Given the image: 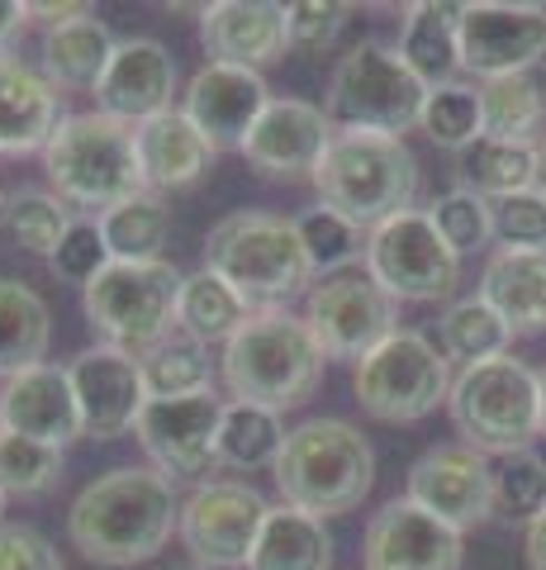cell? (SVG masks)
<instances>
[{
	"mask_svg": "<svg viewBox=\"0 0 546 570\" xmlns=\"http://www.w3.org/2000/svg\"><path fill=\"white\" fill-rule=\"evenodd\" d=\"M181 499L152 466H115L86 485L67 509V538L96 566H143L171 542Z\"/></svg>",
	"mask_w": 546,
	"mask_h": 570,
	"instance_id": "cell-1",
	"label": "cell"
},
{
	"mask_svg": "<svg viewBox=\"0 0 546 570\" xmlns=\"http://www.w3.org/2000/svg\"><path fill=\"white\" fill-rule=\"evenodd\" d=\"M324 347L309 324L290 309H257L224 343V385L228 395L261 409L305 404L324 381Z\"/></svg>",
	"mask_w": 546,
	"mask_h": 570,
	"instance_id": "cell-2",
	"label": "cell"
},
{
	"mask_svg": "<svg viewBox=\"0 0 546 570\" xmlns=\"http://www.w3.org/2000/svg\"><path fill=\"white\" fill-rule=\"evenodd\" d=\"M205 266L219 281L234 285L252 314L286 309V299L314 281L295 219L267 214V209L224 214L205 238Z\"/></svg>",
	"mask_w": 546,
	"mask_h": 570,
	"instance_id": "cell-3",
	"label": "cell"
},
{
	"mask_svg": "<svg viewBox=\"0 0 546 570\" xmlns=\"http://www.w3.org/2000/svg\"><path fill=\"white\" fill-rule=\"evenodd\" d=\"M271 471L290 509L332 519V513H351L371 494L376 452L361 438V428H351L347 419H305L286 433V448Z\"/></svg>",
	"mask_w": 546,
	"mask_h": 570,
	"instance_id": "cell-4",
	"label": "cell"
},
{
	"mask_svg": "<svg viewBox=\"0 0 546 570\" xmlns=\"http://www.w3.org/2000/svg\"><path fill=\"white\" fill-rule=\"evenodd\" d=\"M309 181L319 190V205L347 214L357 228H380L385 219L414 209L418 157L404 138L338 129Z\"/></svg>",
	"mask_w": 546,
	"mask_h": 570,
	"instance_id": "cell-5",
	"label": "cell"
},
{
	"mask_svg": "<svg viewBox=\"0 0 546 570\" xmlns=\"http://www.w3.org/2000/svg\"><path fill=\"white\" fill-rule=\"evenodd\" d=\"M43 171L62 205L96 209V219L105 209L133 200L138 190H148L133 129L100 110L62 119V129L43 148Z\"/></svg>",
	"mask_w": 546,
	"mask_h": 570,
	"instance_id": "cell-6",
	"label": "cell"
},
{
	"mask_svg": "<svg viewBox=\"0 0 546 570\" xmlns=\"http://www.w3.org/2000/svg\"><path fill=\"white\" fill-rule=\"evenodd\" d=\"M447 409L466 448L485 456L523 452L533 448V438H542V381L518 356L461 366V376L451 381Z\"/></svg>",
	"mask_w": 546,
	"mask_h": 570,
	"instance_id": "cell-7",
	"label": "cell"
},
{
	"mask_svg": "<svg viewBox=\"0 0 546 570\" xmlns=\"http://www.w3.org/2000/svg\"><path fill=\"white\" fill-rule=\"evenodd\" d=\"M181 272L157 257V262H105L100 276L81 291V309L91 328L110 347L125 352H148L176 333V299H181Z\"/></svg>",
	"mask_w": 546,
	"mask_h": 570,
	"instance_id": "cell-8",
	"label": "cell"
},
{
	"mask_svg": "<svg viewBox=\"0 0 546 570\" xmlns=\"http://www.w3.org/2000/svg\"><path fill=\"white\" fill-rule=\"evenodd\" d=\"M423 100H428V86L409 71L399 48L357 43L338 62V71H332L324 115L332 119V129L404 138L418 124Z\"/></svg>",
	"mask_w": 546,
	"mask_h": 570,
	"instance_id": "cell-9",
	"label": "cell"
},
{
	"mask_svg": "<svg viewBox=\"0 0 546 570\" xmlns=\"http://www.w3.org/2000/svg\"><path fill=\"white\" fill-rule=\"evenodd\" d=\"M451 362L428 333L395 328L380 347H371L351 371L357 404L380 423H414L428 419L451 395Z\"/></svg>",
	"mask_w": 546,
	"mask_h": 570,
	"instance_id": "cell-10",
	"label": "cell"
},
{
	"mask_svg": "<svg viewBox=\"0 0 546 570\" xmlns=\"http://www.w3.org/2000/svg\"><path fill=\"white\" fill-rule=\"evenodd\" d=\"M366 272L380 281V291L395 305H433V299H447L461 281V253H451L428 209H404L371 228Z\"/></svg>",
	"mask_w": 546,
	"mask_h": 570,
	"instance_id": "cell-11",
	"label": "cell"
},
{
	"mask_svg": "<svg viewBox=\"0 0 546 570\" xmlns=\"http://www.w3.org/2000/svg\"><path fill=\"white\" fill-rule=\"evenodd\" d=\"M271 504L242 480H205L181 499L176 538L205 570H248Z\"/></svg>",
	"mask_w": 546,
	"mask_h": 570,
	"instance_id": "cell-12",
	"label": "cell"
},
{
	"mask_svg": "<svg viewBox=\"0 0 546 570\" xmlns=\"http://www.w3.org/2000/svg\"><path fill=\"white\" fill-rule=\"evenodd\" d=\"M305 324L319 337L324 356H338V362H361L399 328L395 299L380 291V281L366 266H347V272L319 276V285H309Z\"/></svg>",
	"mask_w": 546,
	"mask_h": 570,
	"instance_id": "cell-13",
	"label": "cell"
},
{
	"mask_svg": "<svg viewBox=\"0 0 546 570\" xmlns=\"http://www.w3.org/2000/svg\"><path fill=\"white\" fill-rule=\"evenodd\" d=\"M461 71L480 81L518 77L546 58V6L533 0H475L461 6Z\"/></svg>",
	"mask_w": 546,
	"mask_h": 570,
	"instance_id": "cell-14",
	"label": "cell"
},
{
	"mask_svg": "<svg viewBox=\"0 0 546 570\" xmlns=\"http://www.w3.org/2000/svg\"><path fill=\"white\" fill-rule=\"evenodd\" d=\"M219 423L224 400L215 390H200V395L148 400L133 423V438L152 456V471H162L167 480L205 475L209 466H219Z\"/></svg>",
	"mask_w": 546,
	"mask_h": 570,
	"instance_id": "cell-15",
	"label": "cell"
},
{
	"mask_svg": "<svg viewBox=\"0 0 546 570\" xmlns=\"http://www.w3.org/2000/svg\"><path fill=\"white\" fill-rule=\"evenodd\" d=\"M409 499L456 532L495 519V461L466 442L423 452L409 466Z\"/></svg>",
	"mask_w": 546,
	"mask_h": 570,
	"instance_id": "cell-16",
	"label": "cell"
},
{
	"mask_svg": "<svg viewBox=\"0 0 546 570\" xmlns=\"http://www.w3.org/2000/svg\"><path fill=\"white\" fill-rule=\"evenodd\" d=\"M77 390V409H81V433L96 442H115L133 433L138 414L148 404V385H143V366L138 356L125 347L96 343L86 347L81 356H72L67 366Z\"/></svg>",
	"mask_w": 546,
	"mask_h": 570,
	"instance_id": "cell-17",
	"label": "cell"
},
{
	"mask_svg": "<svg viewBox=\"0 0 546 570\" xmlns=\"http://www.w3.org/2000/svg\"><path fill=\"white\" fill-rule=\"evenodd\" d=\"M276 96L267 91L261 71L248 67H228V62H205L186 86V105L181 115L205 134V142L215 153H228L252 138L257 119L267 115V105Z\"/></svg>",
	"mask_w": 546,
	"mask_h": 570,
	"instance_id": "cell-18",
	"label": "cell"
},
{
	"mask_svg": "<svg viewBox=\"0 0 546 570\" xmlns=\"http://www.w3.org/2000/svg\"><path fill=\"white\" fill-rule=\"evenodd\" d=\"M361 551H366V570H461L466 561L461 532L433 519L428 509H418L409 494L390 499L366 523Z\"/></svg>",
	"mask_w": 546,
	"mask_h": 570,
	"instance_id": "cell-19",
	"label": "cell"
},
{
	"mask_svg": "<svg viewBox=\"0 0 546 570\" xmlns=\"http://www.w3.org/2000/svg\"><path fill=\"white\" fill-rule=\"evenodd\" d=\"M332 119L324 115V105L295 100V96H276L267 105V115L257 119L252 138L242 142V157L261 171L276 176V181H290V176H314L324 148L332 142Z\"/></svg>",
	"mask_w": 546,
	"mask_h": 570,
	"instance_id": "cell-20",
	"label": "cell"
},
{
	"mask_svg": "<svg viewBox=\"0 0 546 570\" xmlns=\"http://www.w3.org/2000/svg\"><path fill=\"white\" fill-rule=\"evenodd\" d=\"M0 433L43 442V448H67V442L86 438L81 433V409H77V390L67 366H33L10 376L0 390Z\"/></svg>",
	"mask_w": 546,
	"mask_h": 570,
	"instance_id": "cell-21",
	"label": "cell"
},
{
	"mask_svg": "<svg viewBox=\"0 0 546 570\" xmlns=\"http://www.w3.org/2000/svg\"><path fill=\"white\" fill-rule=\"evenodd\" d=\"M176 96V58L157 39H125L96 86V110L119 124H148L171 110Z\"/></svg>",
	"mask_w": 546,
	"mask_h": 570,
	"instance_id": "cell-22",
	"label": "cell"
},
{
	"mask_svg": "<svg viewBox=\"0 0 546 570\" xmlns=\"http://www.w3.org/2000/svg\"><path fill=\"white\" fill-rule=\"evenodd\" d=\"M200 39L215 62L257 71L290 48L286 6H271V0H215L200 14Z\"/></svg>",
	"mask_w": 546,
	"mask_h": 570,
	"instance_id": "cell-23",
	"label": "cell"
},
{
	"mask_svg": "<svg viewBox=\"0 0 546 570\" xmlns=\"http://www.w3.org/2000/svg\"><path fill=\"white\" fill-rule=\"evenodd\" d=\"M62 119V91L39 67L0 58V157L43 153Z\"/></svg>",
	"mask_w": 546,
	"mask_h": 570,
	"instance_id": "cell-24",
	"label": "cell"
},
{
	"mask_svg": "<svg viewBox=\"0 0 546 570\" xmlns=\"http://www.w3.org/2000/svg\"><path fill=\"white\" fill-rule=\"evenodd\" d=\"M138 142V167H143V186L157 190H186L215 163V148L205 142V134L190 124L181 110H167L133 129Z\"/></svg>",
	"mask_w": 546,
	"mask_h": 570,
	"instance_id": "cell-25",
	"label": "cell"
},
{
	"mask_svg": "<svg viewBox=\"0 0 546 570\" xmlns=\"http://www.w3.org/2000/svg\"><path fill=\"white\" fill-rule=\"evenodd\" d=\"M480 299L504 318L508 333H542L546 328V253L499 247L480 272Z\"/></svg>",
	"mask_w": 546,
	"mask_h": 570,
	"instance_id": "cell-26",
	"label": "cell"
},
{
	"mask_svg": "<svg viewBox=\"0 0 546 570\" xmlns=\"http://www.w3.org/2000/svg\"><path fill=\"white\" fill-rule=\"evenodd\" d=\"M119 39L110 33V24L96 20V10L77 14L67 24H48L43 33V77L58 86V91H96L105 67H110Z\"/></svg>",
	"mask_w": 546,
	"mask_h": 570,
	"instance_id": "cell-27",
	"label": "cell"
},
{
	"mask_svg": "<svg viewBox=\"0 0 546 570\" xmlns=\"http://www.w3.org/2000/svg\"><path fill=\"white\" fill-rule=\"evenodd\" d=\"M461 6H447V0H418L404 14V33H399V58L409 62L414 77L428 86H447L461 71Z\"/></svg>",
	"mask_w": 546,
	"mask_h": 570,
	"instance_id": "cell-28",
	"label": "cell"
},
{
	"mask_svg": "<svg viewBox=\"0 0 546 570\" xmlns=\"http://www.w3.org/2000/svg\"><path fill=\"white\" fill-rule=\"evenodd\" d=\"M52 314L33 285L0 276V376H20L48 362Z\"/></svg>",
	"mask_w": 546,
	"mask_h": 570,
	"instance_id": "cell-29",
	"label": "cell"
},
{
	"mask_svg": "<svg viewBox=\"0 0 546 570\" xmlns=\"http://www.w3.org/2000/svg\"><path fill=\"white\" fill-rule=\"evenodd\" d=\"M328 566H332V532L324 519L290 504L267 513L248 570H328Z\"/></svg>",
	"mask_w": 546,
	"mask_h": 570,
	"instance_id": "cell-30",
	"label": "cell"
},
{
	"mask_svg": "<svg viewBox=\"0 0 546 570\" xmlns=\"http://www.w3.org/2000/svg\"><path fill=\"white\" fill-rule=\"evenodd\" d=\"M456 176L461 186L485 195L489 205L504 195L537 186V142H508V138H475L466 153H456Z\"/></svg>",
	"mask_w": 546,
	"mask_h": 570,
	"instance_id": "cell-31",
	"label": "cell"
},
{
	"mask_svg": "<svg viewBox=\"0 0 546 570\" xmlns=\"http://www.w3.org/2000/svg\"><path fill=\"white\" fill-rule=\"evenodd\" d=\"M248 305L228 281H219L209 266L181 281V299H176V333L196 337V343H228L242 324H248Z\"/></svg>",
	"mask_w": 546,
	"mask_h": 570,
	"instance_id": "cell-32",
	"label": "cell"
},
{
	"mask_svg": "<svg viewBox=\"0 0 546 570\" xmlns=\"http://www.w3.org/2000/svg\"><path fill=\"white\" fill-rule=\"evenodd\" d=\"M280 448H286V423L276 409L261 404H224V423H219V466L228 471H261L276 466Z\"/></svg>",
	"mask_w": 546,
	"mask_h": 570,
	"instance_id": "cell-33",
	"label": "cell"
},
{
	"mask_svg": "<svg viewBox=\"0 0 546 570\" xmlns=\"http://www.w3.org/2000/svg\"><path fill=\"white\" fill-rule=\"evenodd\" d=\"M96 224L115 262H157L171 234V214L162 205V195H152V190H138L133 200L105 209Z\"/></svg>",
	"mask_w": 546,
	"mask_h": 570,
	"instance_id": "cell-34",
	"label": "cell"
},
{
	"mask_svg": "<svg viewBox=\"0 0 546 570\" xmlns=\"http://www.w3.org/2000/svg\"><path fill=\"white\" fill-rule=\"evenodd\" d=\"M542 115H546V96H542V81L533 77V71L480 81V124H485V138L533 142Z\"/></svg>",
	"mask_w": 546,
	"mask_h": 570,
	"instance_id": "cell-35",
	"label": "cell"
},
{
	"mask_svg": "<svg viewBox=\"0 0 546 570\" xmlns=\"http://www.w3.org/2000/svg\"><path fill=\"white\" fill-rule=\"evenodd\" d=\"M143 366L148 400H176V395H200L209 390V352L205 343L186 333H167L162 343H152L148 352H138Z\"/></svg>",
	"mask_w": 546,
	"mask_h": 570,
	"instance_id": "cell-36",
	"label": "cell"
},
{
	"mask_svg": "<svg viewBox=\"0 0 546 570\" xmlns=\"http://www.w3.org/2000/svg\"><path fill=\"white\" fill-rule=\"evenodd\" d=\"M508 324L485 305L480 295L456 299V305L443 314V356L461 366H480L495 362V356H508Z\"/></svg>",
	"mask_w": 546,
	"mask_h": 570,
	"instance_id": "cell-37",
	"label": "cell"
},
{
	"mask_svg": "<svg viewBox=\"0 0 546 570\" xmlns=\"http://www.w3.org/2000/svg\"><path fill=\"white\" fill-rule=\"evenodd\" d=\"M0 228L10 234L14 247H24L33 257H52L58 253L62 234L72 228V214L52 190H14L0 205Z\"/></svg>",
	"mask_w": 546,
	"mask_h": 570,
	"instance_id": "cell-38",
	"label": "cell"
},
{
	"mask_svg": "<svg viewBox=\"0 0 546 570\" xmlns=\"http://www.w3.org/2000/svg\"><path fill=\"white\" fill-rule=\"evenodd\" d=\"M418 129L428 134L437 148L466 153L475 138H485V124H480V86H470V81L433 86L428 100H423Z\"/></svg>",
	"mask_w": 546,
	"mask_h": 570,
	"instance_id": "cell-39",
	"label": "cell"
},
{
	"mask_svg": "<svg viewBox=\"0 0 546 570\" xmlns=\"http://www.w3.org/2000/svg\"><path fill=\"white\" fill-rule=\"evenodd\" d=\"M299 228V243H305V257H309V272L314 276H332V272H347L357 257H366V243H361V228L347 219V214L328 209V205H314L295 219Z\"/></svg>",
	"mask_w": 546,
	"mask_h": 570,
	"instance_id": "cell-40",
	"label": "cell"
},
{
	"mask_svg": "<svg viewBox=\"0 0 546 570\" xmlns=\"http://www.w3.org/2000/svg\"><path fill=\"white\" fill-rule=\"evenodd\" d=\"M546 509V456L523 448L495 461V513L533 523Z\"/></svg>",
	"mask_w": 546,
	"mask_h": 570,
	"instance_id": "cell-41",
	"label": "cell"
},
{
	"mask_svg": "<svg viewBox=\"0 0 546 570\" xmlns=\"http://www.w3.org/2000/svg\"><path fill=\"white\" fill-rule=\"evenodd\" d=\"M428 214H433L437 234L451 243V253H480V247L495 238V205L466 186L443 190L428 205Z\"/></svg>",
	"mask_w": 546,
	"mask_h": 570,
	"instance_id": "cell-42",
	"label": "cell"
},
{
	"mask_svg": "<svg viewBox=\"0 0 546 570\" xmlns=\"http://www.w3.org/2000/svg\"><path fill=\"white\" fill-rule=\"evenodd\" d=\"M62 480V452L43 442L0 433V490L6 494H43Z\"/></svg>",
	"mask_w": 546,
	"mask_h": 570,
	"instance_id": "cell-43",
	"label": "cell"
},
{
	"mask_svg": "<svg viewBox=\"0 0 546 570\" xmlns=\"http://www.w3.org/2000/svg\"><path fill=\"white\" fill-rule=\"evenodd\" d=\"M495 238L514 253H546V195L537 186L495 200Z\"/></svg>",
	"mask_w": 546,
	"mask_h": 570,
	"instance_id": "cell-44",
	"label": "cell"
},
{
	"mask_svg": "<svg viewBox=\"0 0 546 570\" xmlns=\"http://www.w3.org/2000/svg\"><path fill=\"white\" fill-rule=\"evenodd\" d=\"M105 262H110V247H105V238H100V224L86 219V214L72 219V228H67L62 243H58V253L48 257L52 276L67 281V285H81V291L100 276Z\"/></svg>",
	"mask_w": 546,
	"mask_h": 570,
	"instance_id": "cell-45",
	"label": "cell"
},
{
	"mask_svg": "<svg viewBox=\"0 0 546 570\" xmlns=\"http://www.w3.org/2000/svg\"><path fill=\"white\" fill-rule=\"evenodd\" d=\"M347 14L351 6H338V0H295V6H286V43L299 52H324L338 43Z\"/></svg>",
	"mask_w": 546,
	"mask_h": 570,
	"instance_id": "cell-46",
	"label": "cell"
},
{
	"mask_svg": "<svg viewBox=\"0 0 546 570\" xmlns=\"http://www.w3.org/2000/svg\"><path fill=\"white\" fill-rule=\"evenodd\" d=\"M0 570H67L58 547L33 528H0Z\"/></svg>",
	"mask_w": 546,
	"mask_h": 570,
	"instance_id": "cell-47",
	"label": "cell"
},
{
	"mask_svg": "<svg viewBox=\"0 0 546 570\" xmlns=\"http://www.w3.org/2000/svg\"><path fill=\"white\" fill-rule=\"evenodd\" d=\"M29 24L24 0H0V58H10V43L20 39V29Z\"/></svg>",
	"mask_w": 546,
	"mask_h": 570,
	"instance_id": "cell-48",
	"label": "cell"
},
{
	"mask_svg": "<svg viewBox=\"0 0 546 570\" xmlns=\"http://www.w3.org/2000/svg\"><path fill=\"white\" fill-rule=\"evenodd\" d=\"M523 557H527V570H546V509L523 532Z\"/></svg>",
	"mask_w": 546,
	"mask_h": 570,
	"instance_id": "cell-49",
	"label": "cell"
},
{
	"mask_svg": "<svg viewBox=\"0 0 546 570\" xmlns=\"http://www.w3.org/2000/svg\"><path fill=\"white\" fill-rule=\"evenodd\" d=\"M537 190L546 195V142H537Z\"/></svg>",
	"mask_w": 546,
	"mask_h": 570,
	"instance_id": "cell-50",
	"label": "cell"
},
{
	"mask_svg": "<svg viewBox=\"0 0 546 570\" xmlns=\"http://www.w3.org/2000/svg\"><path fill=\"white\" fill-rule=\"evenodd\" d=\"M537 381H542V438H546V371H542Z\"/></svg>",
	"mask_w": 546,
	"mask_h": 570,
	"instance_id": "cell-51",
	"label": "cell"
},
{
	"mask_svg": "<svg viewBox=\"0 0 546 570\" xmlns=\"http://www.w3.org/2000/svg\"><path fill=\"white\" fill-rule=\"evenodd\" d=\"M6 499H10V494H6V490H0V519H6Z\"/></svg>",
	"mask_w": 546,
	"mask_h": 570,
	"instance_id": "cell-52",
	"label": "cell"
},
{
	"mask_svg": "<svg viewBox=\"0 0 546 570\" xmlns=\"http://www.w3.org/2000/svg\"><path fill=\"white\" fill-rule=\"evenodd\" d=\"M186 570H205V566H186Z\"/></svg>",
	"mask_w": 546,
	"mask_h": 570,
	"instance_id": "cell-53",
	"label": "cell"
},
{
	"mask_svg": "<svg viewBox=\"0 0 546 570\" xmlns=\"http://www.w3.org/2000/svg\"><path fill=\"white\" fill-rule=\"evenodd\" d=\"M0 205H6V195H0Z\"/></svg>",
	"mask_w": 546,
	"mask_h": 570,
	"instance_id": "cell-54",
	"label": "cell"
}]
</instances>
